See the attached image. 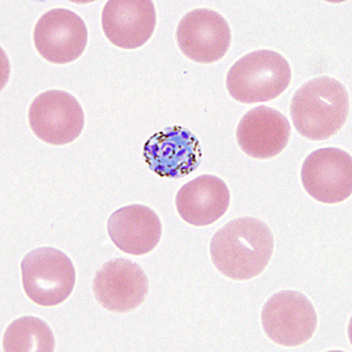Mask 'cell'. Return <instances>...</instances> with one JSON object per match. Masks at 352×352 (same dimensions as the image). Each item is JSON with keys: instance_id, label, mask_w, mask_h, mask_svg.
<instances>
[{"instance_id": "cell-14", "label": "cell", "mask_w": 352, "mask_h": 352, "mask_svg": "<svg viewBox=\"0 0 352 352\" xmlns=\"http://www.w3.org/2000/svg\"><path fill=\"white\" fill-rule=\"evenodd\" d=\"M107 230L116 248L133 256H142L153 252L160 242L162 223L152 209L131 204L113 212Z\"/></svg>"}, {"instance_id": "cell-7", "label": "cell", "mask_w": 352, "mask_h": 352, "mask_svg": "<svg viewBox=\"0 0 352 352\" xmlns=\"http://www.w3.org/2000/svg\"><path fill=\"white\" fill-rule=\"evenodd\" d=\"M33 41L45 60L69 64L79 59L87 46V26L71 10L53 8L36 21Z\"/></svg>"}, {"instance_id": "cell-12", "label": "cell", "mask_w": 352, "mask_h": 352, "mask_svg": "<svg viewBox=\"0 0 352 352\" xmlns=\"http://www.w3.org/2000/svg\"><path fill=\"white\" fill-rule=\"evenodd\" d=\"M104 36L116 47L136 50L152 38L156 12L152 0H109L101 14Z\"/></svg>"}, {"instance_id": "cell-5", "label": "cell", "mask_w": 352, "mask_h": 352, "mask_svg": "<svg viewBox=\"0 0 352 352\" xmlns=\"http://www.w3.org/2000/svg\"><path fill=\"white\" fill-rule=\"evenodd\" d=\"M261 320L265 335L274 343L289 348L310 340L318 323L311 302L303 294L292 290L272 295L263 305Z\"/></svg>"}, {"instance_id": "cell-15", "label": "cell", "mask_w": 352, "mask_h": 352, "mask_svg": "<svg viewBox=\"0 0 352 352\" xmlns=\"http://www.w3.org/2000/svg\"><path fill=\"white\" fill-rule=\"evenodd\" d=\"M175 204L182 220L195 227H206L220 220L228 210L230 192L220 177L201 175L181 187Z\"/></svg>"}, {"instance_id": "cell-1", "label": "cell", "mask_w": 352, "mask_h": 352, "mask_svg": "<svg viewBox=\"0 0 352 352\" xmlns=\"http://www.w3.org/2000/svg\"><path fill=\"white\" fill-rule=\"evenodd\" d=\"M274 252V236L255 217H240L219 229L210 241V257L224 276L252 280L267 268Z\"/></svg>"}, {"instance_id": "cell-9", "label": "cell", "mask_w": 352, "mask_h": 352, "mask_svg": "<svg viewBox=\"0 0 352 352\" xmlns=\"http://www.w3.org/2000/svg\"><path fill=\"white\" fill-rule=\"evenodd\" d=\"M181 52L199 64H212L228 52L232 31L220 13L209 8H197L181 19L176 30Z\"/></svg>"}, {"instance_id": "cell-11", "label": "cell", "mask_w": 352, "mask_h": 352, "mask_svg": "<svg viewBox=\"0 0 352 352\" xmlns=\"http://www.w3.org/2000/svg\"><path fill=\"white\" fill-rule=\"evenodd\" d=\"M93 294L98 303L109 311H132L148 295V278L132 261L116 258L106 262L96 272Z\"/></svg>"}, {"instance_id": "cell-8", "label": "cell", "mask_w": 352, "mask_h": 352, "mask_svg": "<svg viewBox=\"0 0 352 352\" xmlns=\"http://www.w3.org/2000/svg\"><path fill=\"white\" fill-rule=\"evenodd\" d=\"M300 180L314 200L335 204L352 194V159L340 148L317 149L302 164Z\"/></svg>"}, {"instance_id": "cell-13", "label": "cell", "mask_w": 352, "mask_h": 352, "mask_svg": "<svg viewBox=\"0 0 352 352\" xmlns=\"http://www.w3.org/2000/svg\"><path fill=\"white\" fill-rule=\"evenodd\" d=\"M292 135L289 120L280 111L257 106L244 114L237 126L240 148L254 159H272L285 151Z\"/></svg>"}, {"instance_id": "cell-2", "label": "cell", "mask_w": 352, "mask_h": 352, "mask_svg": "<svg viewBox=\"0 0 352 352\" xmlns=\"http://www.w3.org/2000/svg\"><path fill=\"white\" fill-rule=\"evenodd\" d=\"M350 112V96L344 85L330 76L305 82L292 99V124L311 141L327 140L344 126Z\"/></svg>"}, {"instance_id": "cell-16", "label": "cell", "mask_w": 352, "mask_h": 352, "mask_svg": "<svg viewBox=\"0 0 352 352\" xmlns=\"http://www.w3.org/2000/svg\"><path fill=\"white\" fill-rule=\"evenodd\" d=\"M54 345L51 328L44 320L32 316L13 320L3 337L5 352H52Z\"/></svg>"}, {"instance_id": "cell-6", "label": "cell", "mask_w": 352, "mask_h": 352, "mask_svg": "<svg viewBox=\"0 0 352 352\" xmlns=\"http://www.w3.org/2000/svg\"><path fill=\"white\" fill-rule=\"evenodd\" d=\"M28 122L38 139L53 146H64L80 136L85 114L72 94L51 89L32 101L28 109Z\"/></svg>"}, {"instance_id": "cell-10", "label": "cell", "mask_w": 352, "mask_h": 352, "mask_svg": "<svg viewBox=\"0 0 352 352\" xmlns=\"http://www.w3.org/2000/svg\"><path fill=\"white\" fill-rule=\"evenodd\" d=\"M144 157L160 177L181 179L197 170L202 161L200 141L188 129L173 126L146 141Z\"/></svg>"}, {"instance_id": "cell-4", "label": "cell", "mask_w": 352, "mask_h": 352, "mask_svg": "<svg viewBox=\"0 0 352 352\" xmlns=\"http://www.w3.org/2000/svg\"><path fill=\"white\" fill-rule=\"evenodd\" d=\"M21 267L25 294L41 307L61 305L76 287L72 261L58 249H34L23 258Z\"/></svg>"}, {"instance_id": "cell-3", "label": "cell", "mask_w": 352, "mask_h": 352, "mask_svg": "<svg viewBox=\"0 0 352 352\" xmlns=\"http://www.w3.org/2000/svg\"><path fill=\"white\" fill-rule=\"evenodd\" d=\"M292 82L288 60L272 50L248 53L229 68L227 89L232 99L252 104L274 100Z\"/></svg>"}]
</instances>
